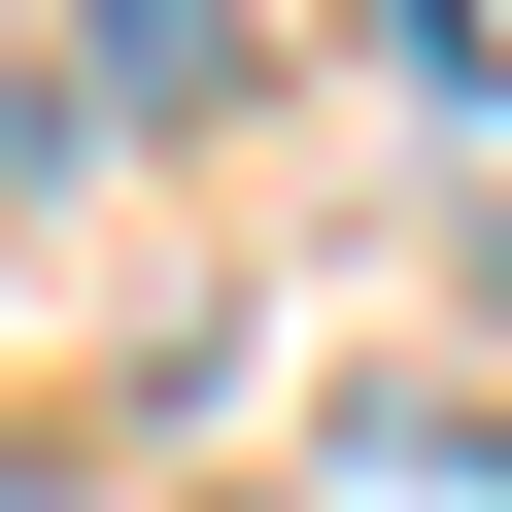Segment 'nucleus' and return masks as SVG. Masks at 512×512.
Returning <instances> with one entry per match:
<instances>
[{
	"label": "nucleus",
	"instance_id": "1",
	"mask_svg": "<svg viewBox=\"0 0 512 512\" xmlns=\"http://www.w3.org/2000/svg\"><path fill=\"white\" fill-rule=\"evenodd\" d=\"M103 69H137V103H205V69H239V0H103Z\"/></svg>",
	"mask_w": 512,
	"mask_h": 512
}]
</instances>
